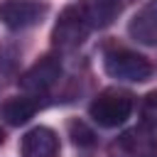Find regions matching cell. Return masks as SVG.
Returning <instances> with one entry per match:
<instances>
[{
    "label": "cell",
    "instance_id": "1",
    "mask_svg": "<svg viewBox=\"0 0 157 157\" xmlns=\"http://www.w3.org/2000/svg\"><path fill=\"white\" fill-rule=\"evenodd\" d=\"M91 29L93 22L88 12V0H74L59 12L52 29V44L59 52H74L88 39Z\"/></svg>",
    "mask_w": 157,
    "mask_h": 157
},
{
    "label": "cell",
    "instance_id": "2",
    "mask_svg": "<svg viewBox=\"0 0 157 157\" xmlns=\"http://www.w3.org/2000/svg\"><path fill=\"white\" fill-rule=\"evenodd\" d=\"M132 93L125 88H103L88 105V115L101 128H118L132 113Z\"/></svg>",
    "mask_w": 157,
    "mask_h": 157
},
{
    "label": "cell",
    "instance_id": "3",
    "mask_svg": "<svg viewBox=\"0 0 157 157\" xmlns=\"http://www.w3.org/2000/svg\"><path fill=\"white\" fill-rule=\"evenodd\" d=\"M103 69L110 78L118 81H147L152 76V64L147 56L128 49V47H108L103 54Z\"/></svg>",
    "mask_w": 157,
    "mask_h": 157
},
{
    "label": "cell",
    "instance_id": "4",
    "mask_svg": "<svg viewBox=\"0 0 157 157\" xmlns=\"http://www.w3.org/2000/svg\"><path fill=\"white\" fill-rule=\"evenodd\" d=\"M59 78H61V61H59V56L47 54V56L37 59V61L20 76V88H22L27 96L42 98V96H47V93L56 86Z\"/></svg>",
    "mask_w": 157,
    "mask_h": 157
},
{
    "label": "cell",
    "instance_id": "5",
    "mask_svg": "<svg viewBox=\"0 0 157 157\" xmlns=\"http://www.w3.org/2000/svg\"><path fill=\"white\" fill-rule=\"evenodd\" d=\"M47 10L49 5L42 0H0V22L12 32L29 29L44 20Z\"/></svg>",
    "mask_w": 157,
    "mask_h": 157
},
{
    "label": "cell",
    "instance_id": "6",
    "mask_svg": "<svg viewBox=\"0 0 157 157\" xmlns=\"http://www.w3.org/2000/svg\"><path fill=\"white\" fill-rule=\"evenodd\" d=\"M110 155H115V157H157V135L152 128H145V125L130 128L110 145Z\"/></svg>",
    "mask_w": 157,
    "mask_h": 157
},
{
    "label": "cell",
    "instance_id": "7",
    "mask_svg": "<svg viewBox=\"0 0 157 157\" xmlns=\"http://www.w3.org/2000/svg\"><path fill=\"white\" fill-rule=\"evenodd\" d=\"M59 135L47 128V125H37L32 130H27L20 140V155L22 157H59Z\"/></svg>",
    "mask_w": 157,
    "mask_h": 157
},
{
    "label": "cell",
    "instance_id": "8",
    "mask_svg": "<svg viewBox=\"0 0 157 157\" xmlns=\"http://www.w3.org/2000/svg\"><path fill=\"white\" fill-rule=\"evenodd\" d=\"M128 34L145 47H157V0L145 2L130 20Z\"/></svg>",
    "mask_w": 157,
    "mask_h": 157
},
{
    "label": "cell",
    "instance_id": "9",
    "mask_svg": "<svg viewBox=\"0 0 157 157\" xmlns=\"http://www.w3.org/2000/svg\"><path fill=\"white\" fill-rule=\"evenodd\" d=\"M39 108V101L34 96H10L2 105H0V118L7 125H25Z\"/></svg>",
    "mask_w": 157,
    "mask_h": 157
},
{
    "label": "cell",
    "instance_id": "10",
    "mask_svg": "<svg viewBox=\"0 0 157 157\" xmlns=\"http://www.w3.org/2000/svg\"><path fill=\"white\" fill-rule=\"evenodd\" d=\"M88 12H91V22L93 27L103 29L108 27L118 12H120V0H88Z\"/></svg>",
    "mask_w": 157,
    "mask_h": 157
},
{
    "label": "cell",
    "instance_id": "11",
    "mask_svg": "<svg viewBox=\"0 0 157 157\" xmlns=\"http://www.w3.org/2000/svg\"><path fill=\"white\" fill-rule=\"evenodd\" d=\"M140 120L145 128L157 130V91H150L140 103Z\"/></svg>",
    "mask_w": 157,
    "mask_h": 157
},
{
    "label": "cell",
    "instance_id": "12",
    "mask_svg": "<svg viewBox=\"0 0 157 157\" xmlns=\"http://www.w3.org/2000/svg\"><path fill=\"white\" fill-rule=\"evenodd\" d=\"M69 130H71V137H74V142L76 145H93V132L83 125V123H78V120H74L71 125H69Z\"/></svg>",
    "mask_w": 157,
    "mask_h": 157
}]
</instances>
